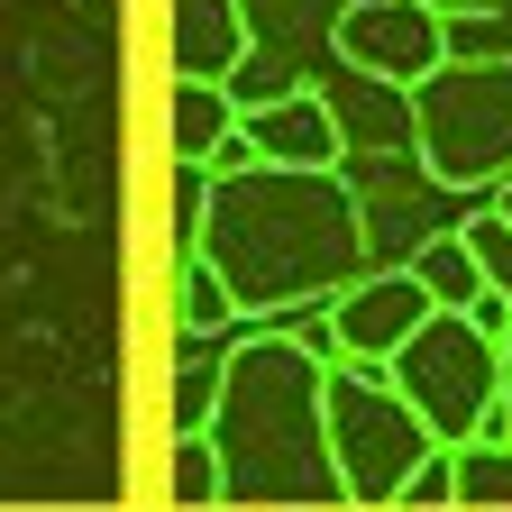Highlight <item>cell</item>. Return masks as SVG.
I'll return each instance as SVG.
<instances>
[{
    "label": "cell",
    "mask_w": 512,
    "mask_h": 512,
    "mask_svg": "<svg viewBox=\"0 0 512 512\" xmlns=\"http://www.w3.org/2000/svg\"><path fill=\"white\" fill-rule=\"evenodd\" d=\"M165 485H174L183 512H211V503H220V458H211L202 430H183V439L165 448Z\"/></svg>",
    "instance_id": "15"
},
{
    "label": "cell",
    "mask_w": 512,
    "mask_h": 512,
    "mask_svg": "<svg viewBox=\"0 0 512 512\" xmlns=\"http://www.w3.org/2000/svg\"><path fill=\"white\" fill-rule=\"evenodd\" d=\"M421 320H430V293L403 266L394 275H357L348 293H330V311H320V348H330V366H384Z\"/></svg>",
    "instance_id": "7"
},
{
    "label": "cell",
    "mask_w": 512,
    "mask_h": 512,
    "mask_svg": "<svg viewBox=\"0 0 512 512\" xmlns=\"http://www.w3.org/2000/svg\"><path fill=\"white\" fill-rule=\"evenodd\" d=\"M494 220H512V174H503V183H494Z\"/></svg>",
    "instance_id": "22"
},
{
    "label": "cell",
    "mask_w": 512,
    "mask_h": 512,
    "mask_svg": "<svg viewBox=\"0 0 512 512\" xmlns=\"http://www.w3.org/2000/svg\"><path fill=\"white\" fill-rule=\"evenodd\" d=\"M211 403H220V348H211V339H183V357H174V384H165L174 439H183V430H202V421H211Z\"/></svg>",
    "instance_id": "14"
},
{
    "label": "cell",
    "mask_w": 512,
    "mask_h": 512,
    "mask_svg": "<svg viewBox=\"0 0 512 512\" xmlns=\"http://www.w3.org/2000/svg\"><path fill=\"white\" fill-rule=\"evenodd\" d=\"M394 503H448V448H430V458L412 467V485H403Z\"/></svg>",
    "instance_id": "18"
},
{
    "label": "cell",
    "mask_w": 512,
    "mask_h": 512,
    "mask_svg": "<svg viewBox=\"0 0 512 512\" xmlns=\"http://www.w3.org/2000/svg\"><path fill=\"white\" fill-rule=\"evenodd\" d=\"M165 55H174V83H229L256 55L247 0H165Z\"/></svg>",
    "instance_id": "9"
},
{
    "label": "cell",
    "mask_w": 512,
    "mask_h": 512,
    "mask_svg": "<svg viewBox=\"0 0 512 512\" xmlns=\"http://www.w3.org/2000/svg\"><path fill=\"white\" fill-rule=\"evenodd\" d=\"M192 256L220 275L238 320L302 311L366 275V211L339 174L238 165V174H211V211H202Z\"/></svg>",
    "instance_id": "1"
},
{
    "label": "cell",
    "mask_w": 512,
    "mask_h": 512,
    "mask_svg": "<svg viewBox=\"0 0 512 512\" xmlns=\"http://www.w3.org/2000/svg\"><path fill=\"white\" fill-rule=\"evenodd\" d=\"M202 211H211V165H174V256H192Z\"/></svg>",
    "instance_id": "17"
},
{
    "label": "cell",
    "mask_w": 512,
    "mask_h": 512,
    "mask_svg": "<svg viewBox=\"0 0 512 512\" xmlns=\"http://www.w3.org/2000/svg\"><path fill=\"white\" fill-rule=\"evenodd\" d=\"M320 421H330V467H339L348 512H384L412 485V467L439 448L421 430V412L384 384V366H330L320 375Z\"/></svg>",
    "instance_id": "4"
},
{
    "label": "cell",
    "mask_w": 512,
    "mask_h": 512,
    "mask_svg": "<svg viewBox=\"0 0 512 512\" xmlns=\"http://www.w3.org/2000/svg\"><path fill=\"white\" fill-rule=\"evenodd\" d=\"M494 357H503V375H512V311H503V330H494Z\"/></svg>",
    "instance_id": "21"
},
{
    "label": "cell",
    "mask_w": 512,
    "mask_h": 512,
    "mask_svg": "<svg viewBox=\"0 0 512 512\" xmlns=\"http://www.w3.org/2000/svg\"><path fill=\"white\" fill-rule=\"evenodd\" d=\"M403 275L430 293V311H476V302H485V275H476V256H467V238H458V229H448V238H430Z\"/></svg>",
    "instance_id": "12"
},
{
    "label": "cell",
    "mask_w": 512,
    "mask_h": 512,
    "mask_svg": "<svg viewBox=\"0 0 512 512\" xmlns=\"http://www.w3.org/2000/svg\"><path fill=\"white\" fill-rule=\"evenodd\" d=\"M476 439H503V448H512V375H503V394H494V412L476 421Z\"/></svg>",
    "instance_id": "20"
},
{
    "label": "cell",
    "mask_w": 512,
    "mask_h": 512,
    "mask_svg": "<svg viewBox=\"0 0 512 512\" xmlns=\"http://www.w3.org/2000/svg\"><path fill=\"white\" fill-rule=\"evenodd\" d=\"M412 147L421 174L448 192H494L512 174V55H476L458 64L448 55L439 74L412 83Z\"/></svg>",
    "instance_id": "3"
},
{
    "label": "cell",
    "mask_w": 512,
    "mask_h": 512,
    "mask_svg": "<svg viewBox=\"0 0 512 512\" xmlns=\"http://www.w3.org/2000/svg\"><path fill=\"white\" fill-rule=\"evenodd\" d=\"M320 375H330V357L293 330H238V348H220V403L202 421L211 458H220V503L339 512Z\"/></svg>",
    "instance_id": "2"
},
{
    "label": "cell",
    "mask_w": 512,
    "mask_h": 512,
    "mask_svg": "<svg viewBox=\"0 0 512 512\" xmlns=\"http://www.w3.org/2000/svg\"><path fill=\"white\" fill-rule=\"evenodd\" d=\"M229 138H238V110H229L220 83H174L165 92V147H174V165H211L220 174Z\"/></svg>",
    "instance_id": "10"
},
{
    "label": "cell",
    "mask_w": 512,
    "mask_h": 512,
    "mask_svg": "<svg viewBox=\"0 0 512 512\" xmlns=\"http://www.w3.org/2000/svg\"><path fill=\"white\" fill-rule=\"evenodd\" d=\"M448 503L512 512V448L503 439H458V448H448Z\"/></svg>",
    "instance_id": "11"
},
{
    "label": "cell",
    "mask_w": 512,
    "mask_h": 512,
    "mask_svg": "<svg viewBox=\"0 0 512 512\" xmlns=\"http://www.w3.org/2000/svg\"><path fill=\"white\" fill-rule=\"evenodd\" d=\"M229 147H247V165H293V174H339V156H348V128H339V110L320 101V92H275V101H256V110H238V138Z\"/></svg>",
    "instance_id": "8"
},
{
    "label": "cell",
    "mask_w": 512,
    "mask_h": 512,
    "mask_svg": "<svg viewBox=\"0 0 512 512\" xmlns=\"http://www.w3.org/2000/svg\"><path fill=\"white\" fill-rule=\"evenodd\" d=\"M330 46H339L348 74H366L384 92H412L421 74L448 64V19L421 10V0H348L339 28H330Z\"/></svg>",
    "instance_id": "6"
},
{
    "label": "cell",
    "mask_w": 512,
    "mask_h": 512,
    "mask_svg": "<svg viewBox=\"0 0 512 512\" xmlns=\"http://www.w3.org/2000/svg\"><path fill=\"white\" fill-rule=\"evenodd\" d=\"M458 238H467V256H476V275H485V293H503V302H512V220L476 211V220H467Z\"/></svg>",
    "instance_id": "16"
},
{
    "label": "cell",
    "mask_w": 512,
    "mask_h": 512,
    "mask_svg": "<svg viewBox=\"0 0 512 512\" xmlns=\"http://www.w3.org/2000/svg\"><path fill=\"white\" fill-rule=\"evenodd\" d=\"M229 330H247L238 302L220 293V275L202 266V256H183V284H174V339H229Z\"/></svg>",
    "instance_id": "13"
},
{
    "label": "cell",
    "mask_w": 512,
    "mask_h": 512,
    "mask_svg": "<svg viewBox=\"0 0 512 512\" xmlns=\"http://www.w3.org/2000/svg\"><path fill=\"white\" fill-rule=\"evenodd\" d=\"M421 10H439L448 28H458V19H503V10H512V0H421Z\"/></svg>",
    "instance_id": "19"
},
{
    "label": "cell",
    "mask_w": 512,
    "mask_h": 512,
    "mask_svg": "<svg viewBox=\"0 0 512 512\" xmlns=\"http://www.w3.org/2000/svg\"><path fill=\"white\" fill-rule=\"evenodd\" d=\"M384 384L421 412V430L439 448H458V439H476V421L503 394V357H494V339L476 330L467 311H430L421 330L384 357Z\"/></svg>",
    "instance_id": "5"
}]
</instances>
